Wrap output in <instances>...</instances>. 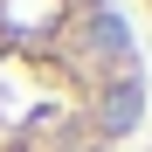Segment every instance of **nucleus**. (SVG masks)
Here are the masks:
<instances>
[{
	"mask_svg": "<svg viewBox=\"0 0 152 152\" xmlns=\"http://www.w3.org/2000/svg\"><path fill=\"white\" fill-rule=\"evenodd\" d=\"M145 118V56L118 0H0V152H124Z\"/></svg>",
	"mask_w": 152,
	"mask_h": 152,
	"instance_id": "nucleus-1",
	"label": "nucleus"
},
{
	"mask_svg": "<svg viewBox=\"0 0 152 152\" xmlns=\"http://www.w3.org/2000/svg\"><path fill=\"white\" fill-rule=\"evenodd\" d=\"M138 7H145V14H152V0H138Z\"/></svg>",
	"mask_w": 152,
	"mask_h": 152,
	"instance_id": "nucleus-2",
	"label": "nucleus"
}]
</instances>
